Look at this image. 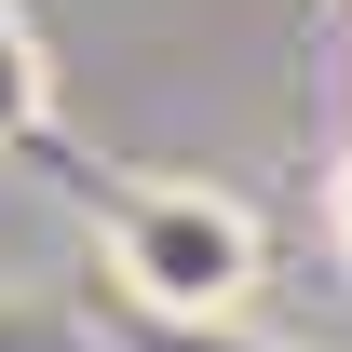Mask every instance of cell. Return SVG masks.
Instances as JSON below:
<instances>
[{
  "instance_id": "obj_1",
  "label": "cell",
  "mask_w": 352,
  "mask_h": 352,
  "mask_svg": "<svg viewBox=\"0 0 352 352\" xmlns=\"http://www.w3.org/2000/svg\"><path fill=\"white\" fill-rule=\"evenodd\" d=\"M258 204L217 190V176H135L109 190V285H122L149 325H230V311L258 298Z\"/></svg>"
},
{
  "instance_id": "obj_2",
  "label": "cell",
  "mask_w": 352,
  "mask_h": 352,
  "mask_svg": "<svg viewBox=\"0 0 352 352\" xmlns=\"http://www.w3.org/2000/svg\"><path fill=\"white\" fill-rule=\"evenodd\" d=\"M41 109H54V41H41L28 0H0V149L41 135Z\"/></svg>"
},
{
  "instance_id": "obj_3",
  "label": "cell",
  "mask_w": 352,
  "mask_h": 352,
  "mask_svg": "<svg viewBox=\"0 0 352 352\" xmlns=\"http://www.w3.org/2000/svg\"><path fill=\"white\" fill-rule=\"evenodd\" d=\"M325 244H339V271H352V149H339V176H325Z\"/></svg>"
}]
</instances>
